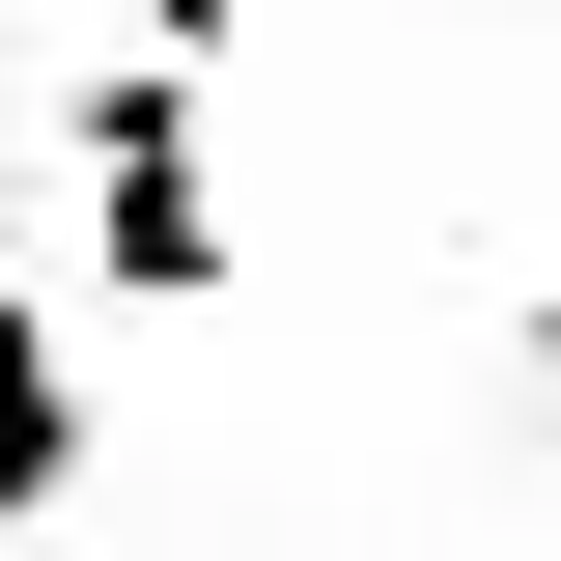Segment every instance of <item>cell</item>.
<instances>
[{
    "label": "cell",
    "instance_id": "obj_2",
    "mask_svg": "<svg viewBox=\"0 0 561 561\" xmlns=\"http://www.w3.org/2000/svg\"><path fill=\"white\" fill-rule=\"evenodd\" d=\"M57 478H84V337L28 309V280H0V534H28Z\"/></svg>",
    "mask_w": 561,
    "mask_h": 561
},
{
    "label": "cell",
    "instance_id": "obj_3",
    "mask_svg": "<svg viewBox=\"0 0 561 561\" xmlns=\"http://www.w3.org/2000/svg\"><path fill=\"white\" fill-rule=\"evenodd\" d=\"M140 57H225V0H140Z\"/></svg>",
    "mask_w": 561,
    "mask_h": 561
},
{
    "label": "cell",
    "instance_id": "obj_1",
    "mask_svg": "<svg viewBox=\"0 0 561 561\" xmlns=\"http://www.w3.org/2000/svg\"><path fill=\"white\" fill-rule=\"evenodd\" d=\"M57 140H84V280H113V309H197V280H225L197 57H84V84H57Z\"/></svg>",
    "mask_w": 561,
    "mask_h": 561
}]
</instances>
